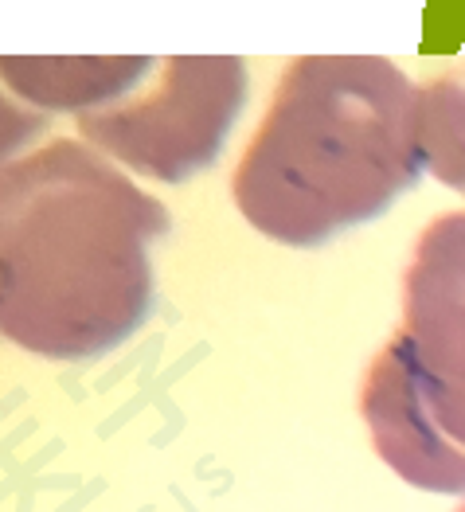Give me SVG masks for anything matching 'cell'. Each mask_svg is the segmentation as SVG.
Returning <instances> with one entry per match:
<instances>
[{"label": "cell", "instance_id": "5", "mask_svg": "<svg viewBox=\"0 0 465 512\" xmlns=\"http://www.w3.org/2000/svg\"><path fill=\"white\" fill-rule=\"evenodd\" d=\"M360 415L372 430V446L407 485L426 493H465V450L454 446L426 407L415 356L395 333L368 364L360 387Z\"/></svg>", "mask_w": 465, "mask_h": 512}, {"label": "cell", "instance_id": "1", "mask_svg": "<svg viewBox=\"0 0 465 512\" xmlns=\"http://www.w3.org/2000/svg\"><path fill=\"white\" fill-rule=\"evenodd\" d=\"M169 208L98 149L59 137L4 165L0 329L47 360L122 344L149 317V243Z\"/></svg>", "mask_w": 465, "mask_h": 512}, {"label": "cell", "instance_id": "3", "mask_svg": "<svg viewBox=\"0 0 465 512\" xmlns=\"http://www.w3.org/2000/svg\"><path fill=\"white\" fill-rule=\"evenodd\" d=\"M247 98L239 59H169L145 98L79 114V133L102 153L153 180H184L212 165Z\"/></svg>", "mask_w": 465, "mask_h": 512}, {"label": "cell", "instance_id": "2", "mask_svg": "<svg viewBox=\"0 0 465 512\" xmlns=\"http://www.w3.org/2000/svg\"><path fill=\"white\" fill-rule=\"evenodd\" d=\"M419 86L391 59H294L251 133L231 196L254 231L317 247L368 223L423 176Z\"/></svg>", "mask_w": 465, "mask_h": 512}, {"label": "cell", "instance_id": "8", "mask_svg": "<svg viewBox=\"0 0 465 512\" xmlns=\"http://www.w3.org/2000/svg\"><path fill=\"white\" fill-rule=\"evenodd\" d=\"M458 512H465V505H462V509H458Z\"/></svg>", "mask_w": 465, "mask_h": 512}, {"label": "cell", "instance_id": "6", "mask_svg": "<svg viewBox=\"0 0 465 512\" xmlns=\"http://www.w3.org/2000/svg\"><path fill=\"white\" fill-rule=\"evenodd\" d=\"M145 71V59H4V83L51 110H83L114 98Z\"/></svg>", "mask_w": 465, "mask_h": 512}, {"label": "cell", "instance_id": "4", "mask_svg": "<svg viewBox=\"0 0 465 512\" xmlns=\"http://www.w3.org/2000/svg\"><path fill=\"white\" fill-rule=\"evenodd\" d=\"M442 434L465 450V212L430 219L403 274L399 329Z\"/></svg>", "mask_w": 465, "mask_h": 512}, {"label": "cell", "instance_id": "7", "mask_svg": "<svg viewBox=\"0 0 465 512\" xmlns=\"http://www.w3.org/2000/svg\"><path fill=\"white\" fill-rule=\"evenodd\" d=\"M419 153L434 180L465 196V71L419 83Z\"/></svg>", "mask_w": 465, "mask_h": 512}]
</instances>
